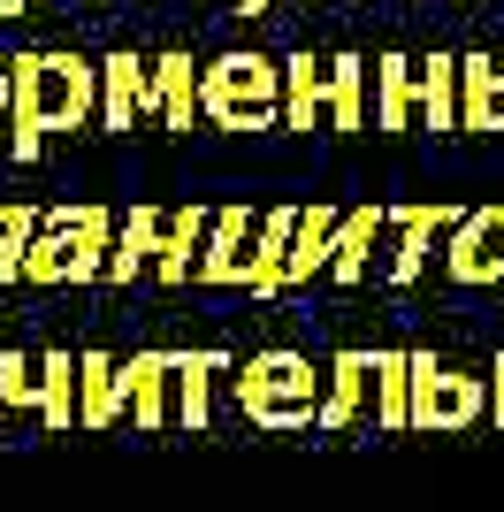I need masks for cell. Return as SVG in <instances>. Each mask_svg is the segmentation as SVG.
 Masks as SVG:
<instances>
[{
  "label": "cell",
  "mask_w": 504,
  "mask_h": 512,
  "mask_svg": "<svg viewBox=\"0 0 504 512\" xmlns=\"http://www.w3.org/2000/svg\"><path fill=\"white\" fill-rule=\"evenodd\" d=\"M92 85H84V62H62V54H23L16 77H8V107H16V153H31L39 130H62L84 115Z\"/></svg>",
  "instance_id": "cell-1"
},
{
  "label": "cell",
  "mask_w": 504,
  "mask_h": 512,
  "mask_svg": "<svg viewBox=\"0 0 504 512\" xmlns=\"http://www.w3.org/2000/svg\"><path fill=\"white\" fill-rule=\"evenodd\" d=\"M23 253H31V214H0V283L23 276Z\"/></svg>",
  "instance_id": "cell-2"
},
{
  "label": "cell",
  "mask_w": 504,
  "mask_h": 512,
  "mask_svg": "<svg viewBox=\"0 0 504 512\" xmlns=\"http://www.w3.org/2000/svg\"><path fill=\"white\" fill-rule=\"evenodd\" d=\"M260 85H268V77H260V62H230V77H222V92H214V100H222V107H230V115H237V107H260Z\"/></svg>",
  "instance_id": "cell-3"
},
{
  "label": "cell",
  "mask_w": 504,
  "mask_h": 512,
  "mask_svg": "<svg viewBox=\"0 0 504 512\" xmlns=\"http://www.w3.org/2000/svg\"><path fill=\"white\" fill-rule=\"evenodd\" d=\"M260 375H268V383H260V406L268 413H298V383H291L298 367H260Z\"/></svg>",
  "instance_id": "cell-4"
},
{
  "label": "cell",
  "mask_w": 504,
  "mask_h": 512,
  "mask_svg": "<svg viewBox=\"0 0 504 512\" xmlns=\"http://www.w3.org/2000/svg\"><path fill=\"white\" fill-rule=\"evenodd\" d=\"M46 413H54V428L69 421V367H62V360L46 367Z\"/></svg>",
  "instance_id": "cell-5"
},
{
  "label": "cell",
  "mask_w": 504,
  "mask_h": 512,
  "mask_svg": "<svg viewBox=\"0 0 504 512\" xmlns=\"http://www.w3.org/2000/svg\"><path fill=\"white\" fill-rule=\"evenodd\" d=\"M0 390H8V406H16V398H31V375H23V360H0Z\"/></svg>",
  "instance_id": "cell-6"
},
{
  "label": "cell",
  "mask_w": 504,
  "mask_h": 512,
  "mask_svg": "<svg viewBox=\"0 0 504 512\" xmlns=\"http://www.w3.org/2000/svg\"><path fill=\"white\" fill-rule=\"evenodd\" d=\"M0 115H8V69H0Z\"/></svg>",
  "instance_id": "cell-7"
},
{
  "label": "cell",
  "mask_w": 504,
  "mask_h": 512,
  "mask_svg": "<svg viewBox=\"0 0 504 512\" xmlns=\"http://www.w3.org/2000/svg\"><path fill=\"white\" fill-rule=\"evenodd\" d=\"M16 8H23V0H0V16H16Z\"/></svg>",
  "instance_id": "cell-8"
}]
</instances>
